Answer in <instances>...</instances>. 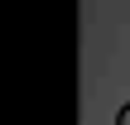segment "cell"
Instances as JSON below:
<instances>
[{"mask_svg":"<svg viewBox=\"0 0 130 125\" xmlns=\"http://www.w3.org/2000/svg\"><path fill=\"white\" fill-rule=\"evenodd\" d=\"M116 125H130V106H121V116H116Z\"/></svg>","mask_w":130,"mask_h":125,"instance_id":"1","label":"cell"}]
</instances>
